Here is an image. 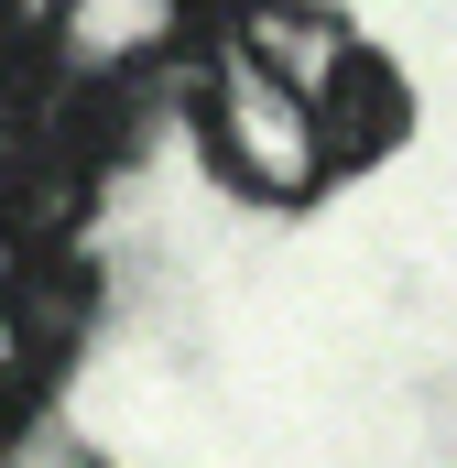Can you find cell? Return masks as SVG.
<instances>
[{
  "label": "cell",
  "instance_id": "1",
  "mask_svg": "<svg viewBox=\"0 0 457 468\" xmlns=\"http://www.w3.org/2000/svg\"><path fill=\"white\" fill-rule=\"evenodd\" d=\"M197 131L218 153V175L261 207H305L327 186V153H316V110L283 66H261L250 44H218L207 77H197Z\"/></svg>",
  "mask_w": 457,
  "mask_h": 468
},
{
  "label": "cell",
  "instance_id": "2",
  "mask_svg": "<svg viewBox=\"0 0 457 468\" xmlns=\"http://www.w3.org/2000/svg\"><path fill=\"white\" fill-rule=\"evenodd\" d=\"M66 338H77V294L55 283V261H11V272H0V447H11L22 414L44 403Z\"/></svg>",
  "mask_w": 457,
  "mask_h": 468
},
{
  "label": "cell",
  "instance_id": "3",
  "mask_svg": "<svg viewBox=\"0 0 457 468\" xmlns=\"http://www.w3.org/2000/svg\"><path fill=\"white\" fill-rule=\"evenodd\" d=\"M305 110H316V153H327V175H338V164H381V153L414 131L403 77H392L370 44H338V55H327V77L305 88Z\"/></svg>",
  "mask_w": 457,
  "mask_h": 468
},
{
  "label": "cell",
  "instance_id": "4",
  "mask_svg": "<svg viewBox=\"0 0 457 468\" xmlns=\"http://www.w3.org/2000/svg\"><path fill=\"white\" fill-rule=\"evenodd\" d=\"M197 44V0H66V66L77 77H142Z\"/></svg>",
  "mask_w": 457,
  "mask_h": 468
},
{
  "label": "cell",
  "instance_id": "5",
  "mask_svg": "<svg viewBox=\"0 0 457 468\" xmlns=\"http://www.w3.org/2000/svg\"><path fill=\"white\" fill-rule=\"evenodd\" d=\"M55 77H66V55H55L22 11H0V164L33 153V131H44V110H55Z\"/></svg>",
  "mask_w": 457,
  "mask_h": 468
},
{
  "label": "cell",
  "instance_id": "6",
  "mask_svg": "<svg viewBox=\"0 0 457 468\" xmlns=\"http://www.w3.org/2000/svg\"><path fill=\"white\" fill-rule=\"evenodd\" d=\"M0 11H33V0H0Z\"/></svg>",
  "mask_w": 457,
  "mask_h": 468
}]
</instances>
